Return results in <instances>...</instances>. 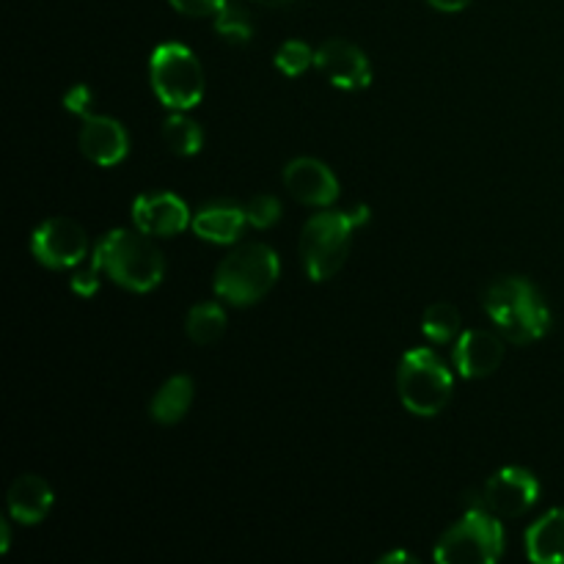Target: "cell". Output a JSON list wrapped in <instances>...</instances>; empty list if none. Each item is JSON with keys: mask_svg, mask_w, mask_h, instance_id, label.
Here are the masks:
<instances>
[{"mask_svg": "<svg viewBox=\"0 0 564 564\" xmlns=\"http://www.w3.org/2000/svg\"><path fill=\"white\" fill-rule=\"evenodd\" d=\"M391 562H413L411 554H405V551H391V554H386L380 564H391Z\"/></svg>", "mask_w": 564, "mask_h": 564, "instance_id": "cell-29", "label": "cell"}, {"mask_svg": "<svg viewBox=\"0 0 564 564\" xmlns=\"http://www.w3.org/2000/svg\"><path fill=\"white\" fill-rule=\"evenodd\" d=\"M31 253L50 270L77 268L88 257V237L72 218H47L31 237Z\"/></svg>", "mask_w": 564, "mask_h": 564, "instance_id": "cell-8", "label": "cell"}, {"mask_svg": "<svg viewBox=\"0 0 564 564\" xmlns=\"http://www.w3.org/2000/svg\"><path fill=\"white\" fill-rule=\"evenodd\" d=\"M99 273H102V268H99V262L94 259V253H91V259H88V262L83 259V262L75 268V273H72V279H69L72 292H75V295H80V297L97 295Z\"/></svg>", "mask_w": 564, "mask_h": 564, "instance_id": "cell-25", "label": "cell"}, {"mask_svg": "<svg viewBox=\"0 0 564 564\" xmlns=\"http://www.w3.org/2000/svg\"><path fill=\"white\" fill-rule=\"evenodd\" d=\"M180 14L187 17H215L229 0H169Z\"/></svg>", "mask_w": 564, "mask_h": 564, "instance_id": "cell-26", "label": "cell"}, {"mask_svg": "<svg viewBox=\"0 0 564 564\" xmlns=\"http://www.w3.org/2000/svg\"><path fill=\"white\" fill-rule=\"evenodd\" d=\"M9 540H11V532H9V521L0 523V551L9 549Z\"/></svg>", "mask_w": 564, "mask_h": 564, "instance_id": "cell-30", "label": "cell"}, {"mask_svg": "<svg viewBox=\"0 0 564 564\" xmlns=\"http://www.w3.org/2000/svg\"><path fill=\"white\" fill-rule=\"evenodd\" d=\"M246 224L248 218L242 207H235V204H213V207H204L193 218V231L202 240L215 242V246H231V242L240 240Z\"/></svg>", "mask_w": 564, "mask_h": 564, "instance_id": "cell-16", "label": "cell"}, {"mask_svg": "<svg viewBox=\"0 0 564 564\" xmlns=\"http://www.w3.org/2000/svg\"><path fill=\"white\" fill-rule=\"evenodd\" d=\"M53 488L36 474H22L9 488V512L11 521L22 527H36L53 510Z\"/></svg>", "mask_w": 564, "mask_h": 564, "instance_id": "cell-15", "label": "cell"}, {"mask_svg": "<svg viewBox=\"0 0 564 564\" xmlns=\"http://www.w3.org/2000/svg\"><path fill=\"white\" fill-rule=\"evenodd\" d=\"M281 273L279 253L264 242L235 248L215 270V295L231 306H253L275 286Z\"/></svg>", "mask_w": 564, "mask_h": 564, "instance_id": "cell-4", "label": "cell"}, {"mask_svg": "<svg viewBox=\"0 0 564 564\" xmlns=\"http://www.w3.org/2000/svg\"><path fill=\"white\" fill-rule=\"evenodd\" d=\"M94 259L102 273L130 292H152L165 275L160 248L141 229H113L94 246Z\"/></svg>", "mask_w": 564, "mask_h": 564, "instance_id": "cell-2", "label": "cell"}, {"mask_svg": "<svg viewBox=\"0 0 564 564\" xmlns=\"http://www.w3.org/2000/svg\"><path fill=\"white\" fill-rule=\"evenodd\" d=\"M422 334L433 345H449L460 336V312L452 303H433L422 317Z\"/></svg>", "mask_w": 564, "mask_h": 564, "instance_id": "cell-21", "label": "cell"}, {"mask_svg": "<svg viewBox=\"0 0 564 564\" xmlns=\"http://www.w3.org/2000/svg\"><path fill=\"white\" fill-rule=\"evenodd\" d=\"M540 482L532 471L521 466H507L496 471L482 488V507L501 521L521 518L538 505Z\"/></svg>", "mask_w": 564, "mask_h": 564, "instance_id": "cell-9", "label": "cell"}, {"mask_svg": "<svg viewBox=\"0 0 564 564\" xmlns=\"http://www.w3.org/2000/svg\"><path fill=\"white\" fill-rule=\"evenodd\" d=\"M505 554L501 518L485 507L468 510L435 545L433 560L441 564H496Z\"/></svg>", "mask_w": 564, "mask_h": 564, "instance_id": "cell-6", "label": "cell"}, {"mask_svg": "<svg viewBox=\"0 0 564 564\" xmlns=\"http://www.w3.org/2000/svg\"><path fill=\"white\" fill-rule=\"evenodd\" d=\"M215 33L229 44H248L253 39V20L242 6L226 3L215 14Z\"/></svg>", "mask_w": 564, "mask_h": 564, "instance_id": "cell-22", "label": "cell"}, {"mask_svg": "<svg viewBox=\"0 0 564 564\" xmlns=\"http://www.w3.org/2000/svg\"><path fill=\"white\" fill-rule=\"evenodd\" d=\"M314 66L325 75L330 86L341 91H361L372 83L369 58L358 44L347 39H328L314 50Z\"/></svg>", "mask_w": 564, "mask_h": 564, "instance_id": "cell-10", "label": "cell"}, {"mask_svg": "<svg viewBox=\"0 0 564 564\" xmlns=\"http://www.w3.org/2000/svg\"><path fill=\"white\" fill-rule=\"evenodd\" d=\"M185 328L196 345H213L226 330V312L220 303H198L187 312Z\"/></svg>", "mask_w": 564, "mask_h": 564, "instance_id": "cell-20", "label": "cell"}, {"mask_svg": "<svg viewBox=\"0 0 564 564\" xmlns=\"http://www.w3.org/2000/svg\"><path fill=\"white\" fill-rule=\"evenodd\" d=\"M527 556L534 564H564V507L545 512L529 527Z\"/></svg>", "mask_w": 564, "mask_h": 564, "instance_id": "cell-17", "label": "cell"}, {"mask_svg": "<svg viewBox=\"0 0 564 564\" xmlns=\"http://www.w3.org/2000/svg\"><path fill=\"white\" fill-rule=\"evenodd\" d=\"M312 64H314V50L308 47L306 42H297V39L284 42L279 47V53H275V66H279V72H284L286 77L303 75Z\"/></svg>", "mask_w": 564, "mask_h": 564, "instance_id": "cell-23", "label": "cell"}, {"mask_svg": "<svg viewBox=\"0 0 564 564\" xmlns=\"http://www.w3.org/2000/svg\"><path fill=\"white\" fill-rule=\"evenodd\" d=\"M253 3H262V6H270V9H275V6L292 3V0H253Z\"/></svg>", "mask_w": 564, "mask_h": 564, "instance_id": "cell-31", "label": "cell"}, {"mask_svg": "<svg viewBox=\"0 0 564 564\" xmlns=\"http://www.w3.org/2000/svg\"><path fill=\"white\" fill-rule=\"evenodd\" d=\"M397 389L408 413L427 419L438 416L449 405L455 378L438 352L430 347H416L402 356L400 369H397Z\"/></svg>", "mask_w": 564, "mask_h": 564, "instance_id": "cell-5", "label": "cell"}, {"mask_svg": "<svg viewBox=\"0 0 564 564\" xmlns=\"http://www.w3.org/2000/svg\"><path fill=\"white\" fill-rule=\"evenodd\" d=\"M152 88L171 110H191L204 99V69L185 44H160L152 53Z\"/></svg>", "mask_w": 564, "mask_h": 564, "instance_id": "cell-7", "label": "cell"}, {"mask_svg": "<svg viewBox=\"0 0 564 564\" xmlns=\"http://www.w3.org/2000/svg\"><path fill=\"white\" fill-rule=\"evenodd\" d=\"M191 405H193V380L187 378V375H174V378H169L163 386H160L149 413H152V419L158 424H176L187 416Z\"/></svg>", "mask_w": 564, "mask_h": 564, "instance_id": "cell-18", "label": "cell"}, {"mask_svg": "<svg viewBox=\"0 0 564 564\" xmlns=\"http://www.w3.org/2000/svg\"><path fill=\"white\" fill-rule=\"evenodd\" d=\"M132 224L149 237H174L193 226V218L180 196L169 191H152L141 193L132 202Z\"/></svg>", "mask_w": 564, "mask_h": 564, "instance_id": "cell-11", "label": "cell"}, {"mask_svg": "<svg viewBox=\"0 0 564 564\" xmlns=\"http://www.w3.org/2000/svg\"><path fill=\"white\" fill-rule=\"evenodd\" d=\"M80 152L91 163L110 169V165H119L127 158L130 138H127L124 127L116 119H110V116L86 113L80 127Z\"/></svg>", "mask_w": 564, "mask_h": 564, "instance_id": "cell-14", "label": "cell"}, {"mask_svg": "<svg viewBox=\"0 0 564 564\" xmlns=\"http://www.w3.org/2000/svg\"><path fill=\"white\" fill-rule=\"evenodd\" d=\"M485 312L512 345H532L551 328V308L543 292L521 275L496 279L485 292Z\"/></svg>", "mask_w": 564, "mask_h": 564, "instance_id": "cell-1", "label": "cell"}, {"mask_svg": "<svg viewBox=\"0 0 564 564\" xmlns=\"http://www.w3.org/2000/svg\"><path fill=\"white\" fill-rule=\"evenodd\" d=\"M427 3L433 6V9L446 11V14H455V11L466 9V6L471 3V0H427Z\"/></svg>", "mask_w": 564, "mask_h": 564, "instance_id": "cell-28", "label": "cell"}, {"mask_svg": "<svg viewBox=\"0 0 564 564\" xmlns=\"http://www.w3.org/2000/svg\"><path fill=\"white\" fill-rule=\"evenodd\" d=\"M367 220V207H358L352 213L330 209V213H317L314 218H308L301 235V257L308 279L317 284L334 279L347 262L352 231Z\"/></svg>", "mask_w": 564, "mask_h": 564, "instance_id": "cell-3", "label": "cell"}, {"mask_svg": "<svg viewBox=\"0 0 564 564\" xmlns=\"http://www.w3.org/2000/svg\"><path fill=\"white\" fill-rule=\"evenodd\" d=\"M163 141L180 158H193V154L202 152L204 147V132L191 116H185V110H174L169 119L163 121Z\"/></svg>", "mask_w": 564, "mask_h": 564, "instance_id": "cell-19", "label": "cell"}, {"mask_svg": "<svg viewBox=\"0 0 564 564\" xmlns=\"http://www.w3.org/2000/svg\"><path fill=\"white\" fill-rule=\"evenodd\" d=\"M64 105L72 110V113H77V116L91 113V110H88V105H91V91H88V86L69 88V91H66V97H64Z\"/></svg>", "mask_w": 564, "mask_h": 564, "instance_id": "cell-27", "label": "cell"}, {"mask_svg": "<svg viewBox=\"0 0 564 564\" xmlns=\"http://www.w3.org/2000/svg\"><path fill=\"white\" fill-rule=\"evenodd\" d=\"M284 185L292 198L308 207H330L339 198V180L325 163L314 158H297L284 169Z\"/></svg>", "mask_w": 564, "mask_h": 564, "instance_id": "cell-12", "label": "cell"}, {"mask_svg": "<svg viewBox=\"0 0 564 564\" xmlns=\"http://www.w3.org/2000/svg\"><path fill=\"white\" fill-rule=\"evenodd\" d=\"M452 361H455L457 372L468 380H479L494 375L505 361V336L494 334V330L474 328L466 330L455 339V350H452Z\"/></svg>", "mask_w": 564, "mask_h": 564, "instance_id": "cell-13", "label": "cell"}, {"mask_svg": "<svg viewBox=\"0 0 564 564\" xmlns=\"http://www.w3.org/2000/svg\"><path fill=\"white\" fill-rule=\"evenodd\" d=\"M242 209H246V218L253 229H270V226L281 218L279 198L268 196V193H262V196H253Z\"/></svg>", "mask_w": 564, "mask_h": 564, "instance_id": "cell-24", "label": "cell"}]
</instances>
